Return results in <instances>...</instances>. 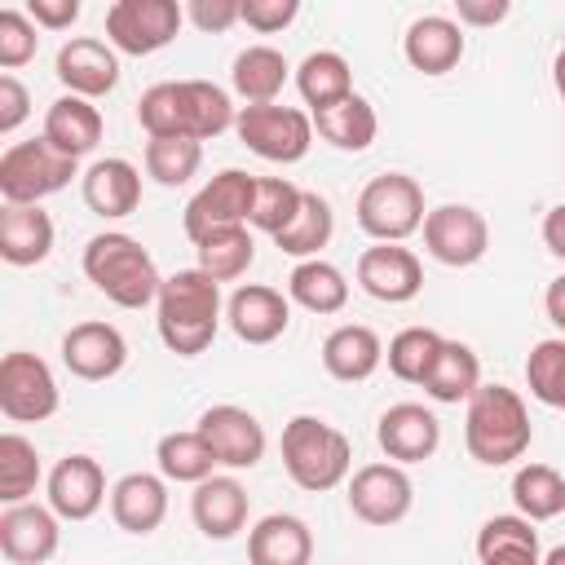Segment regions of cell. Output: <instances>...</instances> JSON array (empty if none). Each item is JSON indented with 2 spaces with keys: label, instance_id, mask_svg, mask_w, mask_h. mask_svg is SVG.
Segmentation results:
<instances>
[{
  "label": "cell",
  "instance_id": "cell-1",
  "mask_svg": "<svg viewBox=\"0 0 565 565\" xmlns=\"http://www.w3.org/2000/svg\"><path fill=\"white\" fill-rule=\"evenodd\" d=\"M238 110L230 93L212 79H163L150 84L137 102V124L150 137H190V141H212L225 128H234Z\"/></svg>",
  "mask_w": 565,
  "mask_h": 565
},
{
  "label": "cell",
  "instance_id": "cell-2",
  "mask_svg": "<svg viewBox=\"0 0 565 565\" xmlns=\"http://www.w3.org/2000/svg\"><path fill=\"white\" fill-rule=\"evenodd\" d=\"M154 327L168 353L199 358L221 331V282H212L203 269L168 274L154 300Z\"/></svg>",
  "mask_w": 565,
  "mask_h": 565
},
{
  "label": "cell",
  "instance_id": "cell-3",
  "mask_svg": "<svg viewBox=\"0 0 565 565\" xmlns=\"http://www.w3.org/2000/svg\"><path fill=\"white\" fill-rule=\"evenodd\" d=\"M534 441V424L530 411L521 402L516 388L508 384H481L468 397V415H463V446L477 463L486 468H503L516 463Z\"/></svg>",
  "mask_w": 565,
  "mask_h": 565
},
{
  "label": "cell",
  "instance_id": "cell-4",
  "mask_svg": "<svg viewBox=\"0 0 565 565\" xmlns=\"http://www.w3.org/2000/svg\"><path fill=\"white\" fill-rule=\"evenodd\" d=\"M88 282L119 309H146L150 300H159V269H154V256L132 238V234H119V230H106V234H93L84 243V256H79Z\"/></svg>",
  "mask_w": 565,
  "mask_h": 565
},
{
  "label": "cell",
  "instance_id": "cell-5",
  "mask_svg": "<svg viewBox=\"0 0 565 565\" xmlns=\"http://www.w3.org/2000/svg\"><path fill=\"white\" fill-rule=\"evenodd\" d=\"M278 446H282V468H287V477H291L300 490H309V494L335 490V486L349 477V468H353V446H349V437H344L335 424L318 419V415H296V419H287Z\"/></svg>",
  "mask_w": 565,
  "mask_h": 565
},
{
  "label": "cell",
  "instance_id": "cell-6",
  "mask_svg": "<svg viewBox=\"0 0 565 565\" xmlns=\"http://www.w3.org/2000/svg\"><path fill=\"white\" fill-rule=\"evenodd\" d=\"M424 190L406 172H380L358 194V225L375 243H402L424 230Z\"/></svg>",
  "mask_w": 565,
  "mask_h": 565
},
{
  "label": "cell",
  "instance_id": "cell-7",
  "mask_svg": "<svg viewBox=\"0 0 565 565\" xmlns=\"http://www.w3.org/2000/svg\"><path fill=\"white\" fill-rule=\"evenodd\" d=\"M75 159H66L62 150H53L44 137L31 141H13L0 154V199L4 203H40L57 190L71 185L75 177Z\"/></svg>",
  "mask_w": 565,
  "mask_h": 565
},
{
  "label": "cell",
  "instance_id": "cell-8",
  "mask_svg": "<svg viewBox=\"0 0 565 565\" xmlns=\"http://www.w3.org/2000/svg\"><path fill=\"white\" fill-rule=\"evenodd\" d=\"M234 132L238 141L269 159V163H300L313 146V115L296 110V106H238V119H234Z\"/></svg>",
  "mask_w": 565,
  "mask_h": 565
},
{
  "label": "cell",
  "instance_id": "cell-9",
  "mask_svg": "<svg viewBox=\"0 0 565 565\" xmlns=\"http://www.w3.org/2000/svg\"><path fill=\"white\" fill-rule=\"evenodd\" d=\"M185 9L177 0H115L106 9V44L128 57H150L177 40Z\"/></svg>",
  "mask_w": 565,
  "mask_h": 565
},
{
  "label": "cell",
  "instance_id": "cell-10",
  "mask_svg": "<svg viewBox=\"0 0 565 565\" xmlns=\"http://www.w3.org/2000/svg\"><path fill=\"white\" fill-rule=\"evenodd\" d=\"M252 194H256V177L243 172V168H225L216 172L181 212V225H185V238L190 243H203L221 230H234V225H247L252 216Z\"/></svg>",
  "mask_w": 565,
  "mask_h": 565
},
{
  "label": "cell",
  "instance_id": "cell-11",
  "mask_svg": "<svg viewBox=\"0 0 565 565\" xmlns=\"http://www.w3.org/2000/svg\"><path fill=\"white\" fill-rule=\"evenodd\" d=\"M57 380H53V366L35 353H4L0 358V411L4 419L13 424H40L49 415H57Z\"/></svg>",
  "mask_w": 565,
  "mask_h": 565
},
{
  "label": "cell",
  "instance_id": "cell-12",
  "mask_svg": "<svg viewBox=\"0 0 565 565\" xmlns=\"http://www.w3.org/2000/svg\"><path fill=\"white\" fill-rule=\"evenodd\" d=\"M424 252L437 265L468 269L490 252V225L468 203H441L424 216Z\"/></svg>",
  "mask_w": 565,
  "mask_h": 565
},
{
  "label": "cell",
  "instance_id": "cell-13",
  "mask_svg": "<svg viewBox=\"0 0 565 565\" xmlns=\"http://www.w3.org/2000/svg\"><path fill=\"white\" fill-rule=\"evenodd\" d=\"M194 428H199V437L207 441V450L216 455L221 468L243 472V468H256L265 459V428H260V419L252 411L234 406V402L207 406Z\"/></svg>",
  "mask_w": 565,
  "mask_h": 565
},
{
  "label": "cell",
  "instance_id": "cell-14",
  "mask_svg": "<svg viewBox=\"0 0 565 565\" xmlns=\"http://www.w3.org/2000/svg\"><path fill=\"white\" fill-rule=\"evenodd\" d=\"M415 503V486L402 463H366L349 477V512L366 525H397Z\"/></svg>",
  "mask_w": 565,
  "mask_h": 565
},
{
  "label": "cell",
  "instance_id": "cell-15",
  "mask_svg": "<svg viewBox=\"0 0 565 565\" xmlns=\"http://www.w3.org/2000/svg\"><path fill=\"white\" fill-rule=\"evenodd\" d=\"M358 287L380 305H406L424 291V265L402 243H375L358 256Z\"/></svg>",
  "mask_w": 565,
  "mask_h": 565
},
{
  "label": "cell",
  "instance_id": "cell-16",
  "mask_svg": "<svg viewBox=\"0 0 565 565\" xmlns=\"http://www.w3.org/2000/svg\"><path fill=\"white\" fill-rule=\"evenodd\" d=\"M62 362H66V371L75 375V380H88V384H97V380H110V375H119L124 371V362H128V340H124V331L119 327H110V322H75L66 335H62Z\"/></svg>",
  "mask_w": 565,
  "mask_h": 565
},
{
  "label": "cell",
  "instance_id": "cell-17",
  "mask_svg": "<svg viewBox=\"0 0 565 565\" xmlns=\"http://www.w3.org/2000/svg\"><path fill=\"white\" fill-rule=\"evenodd\" d=\"M375 441H380V450L388 455V463H424V459H433L437 455V446H441V424H437V415L428 411V406H419V402H397V406H388L384 415H380V424H375Z\"/></svg>",
  "mask_w": 565,
  "mask_h": 565
},
{
  "label": "cell",
  "instance_id": "cell-18",
  "mask_svg": "<svg viewBox=\"0 0 565 565\" xmlns=\"http://www.w3.org/2000/svg\"><path fill=\"white\" fill-rule=\"evenodd\" d=\"M225 322L243 344H274L291 327V300L278 287L243 282L225 300Z\"/></svg>",
  "mask_w": 565,
  "mask_h": 565
},
{
  "label": "cell",
  "instance_id": "cell-19",
  "mask_svg": "<svg viewBox=\"0 0 565 565\" xmlns=\"http://www.w3.org/2000/svg\"><path fill=\"white\" fill-rule=\"evenodd\" d=\"M57 512L40 508V503H13L0 512V552L13 565H44L57 556L62 530H57Z\"/></svg>",
  "mask_w": 565,
  "mask_h": 565
},
{
  "label": "cell",
  "instance_id": "cell-20",
  "mask_svg": "<svg viewBox=\"0 0 565 565\" xmlns=\"http://www.w3.org/2000/svg\"><path fill=\"white\" fill-rule=\"evenodd\" d=\"M53 71H57V79H62L66 93L88 97V102L106 97V93L119 84V57H115V49H110L106 40H97V35H75V40H66V44L57 49Z\"/></svg>",
  "mask_w": 565,
  "mask_h": 565
},
{
  "label": "cell",
  "instance_id": "cell-21",
  "mask_svg": "<svg viewBox=\"0 0 565 565\" xmlns=\"http://www.w3.org/2000/svg\"><path fill=\"white\" fill-rule=\"evenodd\" d=\"M106 503V472L93 455H66L49 472V508L62 521H88Z\"/></svg>",
  "mask_w": 565,
  "mask_h": 565
},
{
  "label": "cell",
  "instance_id": "cell-22",
  "mask_svg": "<svg viewBox=\"0 0 565 565\" xmlns=\"http://www.w3.org/2000/svg\"><path fill=\"white\" fill-rule=\"evenodd\" d=\"M463 49H468L463 26L455 18H446V13H424L402 35V53H406V62L419 75H446V71H455L459 57H463Z\"/></svg>",
  "mask_w": 565,
  "mask_h": 565
},
{
  "label": "cell",
  "instance_id": "cell-23",
  "mask_svg": "<svg viewBox=\"0 0 565 565\" xmlns=\"http://www.w3.org/2000/svg\"><path fill=\"white\" fill-rule=\"evenodd\" d=\"M79 194L88 203V212L106 216V221H119V216H132L137 203H141V172L137 163L110 154V159H97L88 163V172L79 177Z\"/></svg>",
  "mask_w": 565,
  "mask_h": 565
},
{
  "label": "cell",
  "instance_id": "cell-24",
  "mask_svg": "<svg viewBox=\"0 0 565 565\" xmlns=\"http://www.w3.org/2000/svg\"><path fill=\"white\" fill-rule=\"evenodd\" d=\"M110 516L124 534H154L168 516V481L154 472H128L110 486Z\"/></svg>",
  "mask_w": 565,
  "mask_h": 565
},
{
  "label": "cell",
  "instance_id": "cell-25",
  "mask_svg": "<svg viewBox=\"0 0 565 565\" xmlns=\"http://www.w3.org/2000/svg\"><path fill=\"white\" fill-rule=\"evenodd\" d=\"M190 516H194L203 539L225 543V539L243 534V525H247V490H243V481L238 477L199 481L194 494H190Z\"/></svg>",
  "mask_w": 565,
  "mask_h": 565
},
{
  "label": "cell",
  "instance_id": "cell-26",
  "mask_svg": "<svg viewBox=\"0 0 565 565\" xmlns=\"http://www.w3.org/2000/svg\"><path fill=\"white\" fill-rule=\"evenodd\" d=\"M102 110L88 102V97H75V93H62L49 110H44V141L53 146V150H62L66 159H84V154H93L97 150V141H102Z\"/></svg>",
  "mask_w": 565,
  "mask_h": 565
},
{
  "label": "cell",
  "instance_id": "cell-27",
  "mask_svg": "<svg viewBox=\"0 0 565 565\" xmlns=\"http://www.w3.org/2000/svg\"><path fill=\"white\" fill-rule=\"evenodd\" d=\"M53 252V216L40 203H4L0 207V256L18 269L49 260Z\"/></svg>",
  "mask_w": 565,
  "mask_h": 565
},
{
  "label": "cell",
  "instance_id": "cell-28",
  "mask_svg": "<svg viewBox=\"0 0 565 565\" xmlns=\"http://www.w3.org/2000/svg\"><path fill=\"white\" fill-rule=\"evenodd\" d=\"M247 561L252 565H309L313 534L291 512H269L247 530Z\"/></svg>",
  "mask_w": 565,
  "mask_h": 565
},
{
  "label": "cell",
  "instance_id": "cell-29",
  "mask_svg": "<svg viewBox=\"0 0 565 565\" xmlns=\"http://www.w3.org/2000/svg\"><path fill=\"white\" fill-rule=\"evenodd\" d=\"M380 362H384V344H380V335H375L371 327H362V322H344V327H335V331L322 340V366H327V375L340 380V384H362V380H371V375L380 371Z\"/></svg>",
  "mask_w": 565,
  "mask_h": 565
},
{
  "label": "cell",
  "instance_id": "cell-30",
  "mask_svg": "<svg viewBox=\"0 0 565 565\" xmlns=\"http://www.w3.org/2000/svg\"><path fill=\"white\" fill-rule=\"evenodd\" d=\"M287 79H291V66H287V57H282L278 49H269V44H247V49L234 57V66H230V84H234V93H238L247 106H269V102H278V93L287 88Z\"/></svg>",
  "mask_w": 565,
  "mask_h": 565
},
{
  "label": "cell",
  "instance_id": "cell-31",
  "mask_svg": "<svg viewBox=\"0 0 565 565\" xmlns=\"http://www.w3.org/2000/svg\"><path fill=\"white\" fill-rule=\"evenodd\" d=\"M477 561L481 565H543L539 552V530L521 512L512 516H490L477 530Z\"/></svg>",
  "mask_w": 565,
  "mask_h": 565
},
{
  "label": "cell",
  "instance_id": "cell-32",
  "mask_svg": "<svg viewBox=\"0 0 565 565\" xmlns=\"http://www.w3.org/2000/svg\"><path fill=\"white\" fill-rule=\"evenodd\" d=\"M313 132L327 146L344 150V154H362L375 141L380 119H375V106L362 93H353V97H344V102H335L327 110H313Z\"/></svg>",
  "mask_w": 565,
  "mask_h": 565
},
{
  "label": "cell",
  "instance_id": "cell-33",
  "mask_svg": "<svg viewBox=\"0 0 565 565\" xmlns=\"http://www.w3.org/2000/svg\"><path fill=\"white\" fill-rule=\"evenodd\" d=\"M477 388H481V358L463 340H446L437 362H433V371H428V380H424V393L433 402H441V406H459Z\"/></svg>",
  "mask_w": 565,
  "mask_h": 565
},
{
  "label": "cell",
  "instance_id": "cell-34",
  "mask_svg": "<svg viewBox=\"0 0 565 565\" xmlns=\"http://www.w3.org/2000/svg\"><path fill=\"white\" fill-rule=\"evenodd\" d=\"M287 300L300 305V309H309V313H340L349 305V282H344V274L331 260L313 256V260H300L291 269Z\"/></svg>",
  "mask_w": 565,
  "mask_h": 565
},
{
  "label": "cell",
  "instance_id": "cell-35",
  "mask_svg": "<svg viewBox=\"0 0 565 565\" xmlns=\"http://www.w3.org/2000/svg\"><path fill=\"white\" fill-rule=\"evenodd\" d=\"M296 88L309 110H327V106L353 97V71L335 49H318L296 66Z\"/></svg>",
  "mask_w": 565,
  "mask_h": 565
},
{
  "label": "cell",
  "instance_id": "cell-36",
  "mask_svg": "<svg viewBox=\"0 0 565 565\" xmlns=\"http://www.w3.org/2000/svg\"><path fill=\"white\" fill-rule=\"evenodd\" d=\"M154 459H159V477L177 481V486H199V481L216 477V468H221L216 455L207 450V441L199 437V428L163 433L154 446Z\"/></svg>",
  "mask_w": 565,
  "mask_h": 565
},
{
  "label": "cell",
  "instance_id": "cell-37",
  "mask_svg": "<svg viewBox=\"0 0 565 565\" xmlns=\"http://www.w3.org/2000/svg\"><path fill=\"white\" fill-rule=\"evenodd\" d=\"M331 234H335V212H331V203H327L318 190H305V203H300L296 221H291L282 234H274V247L287 252V256H296V260H313V256L331 243Z\"/></svg>",
  "mask_w": 565,
  "mask_h": 565
},
{
  "label": "cell",
  "instance_id": "cell-38",
  "mask_svg": "<svg viewBox=\"0 0 565 565\" xmlns=\"http://www.w3.org/2000/svg\"><path fill=\"white\" fill-rule=\"evenodd\" d=\"M512 503L525 521H552L565 512V477L552 463H521L512 477Z\"/></svg>",
  "mask_w": 565,
  "mask_h": 565
},
{
  "label": "cell",
  "instance_id": "cell-39",
  "mask_svg": "<svg viewBox=\"0 0 565 565\" xmlns=\"http://www.w3.org/2000/svg\"><path fill=\"white\" fill-rule=\"evenodd\" d=\"M194 252H199V265L194 269H203L212 282H234V278H243L252 269L256 238L247 234V225H234V230H221V234L194 243Z\"/></svg>",
  "mask_w": 565,
  "mask_h": 565
},
{
  "label": "cell",
  "instance_id": "cell-40",
  "mask_svg": "<svg viewBox=\"0 0 565 565\" xmlns=\"http://www.w3.org/2000/svg\"><path fill=\"white\" fill-rule=\"evenodd\" d=\"M44 468H40V450L35 441H26L22 433H0V503H26L40 486Z\"/></svg>",
  "mask_w": 565,
  "mask_h": 565
},
{
  "label": "cell",
  "instance_id": "cell-41",
  "mask_svg": "<svg viewBox=\"0 0 565 565\" xmlns=\"http://www.w3.org/2000/svg\"><path fill=\"white\" fill-rule=\"evenodd\" d=\"M199 163H203V141H190V137H150L146 141V177L159 181L163 190L194 181Z\"/></svg>",
  "mask_w": 565,
  "mask_h": 565
},
{
  "label": "cell",
  "instance_id": "cell-42",
  "mask_svg": "<svg viewBox=\"0 0 565 565\" xmlns=\"http://www.w3.org/2000/svg\"><path fill=\"white\" fill-rule=\"evenodd\" d=\"M441 344H446V335H437L433 327H406V331H397V335L388 340V349H384L388 371H393L402 384H424L428 371H433V362H437V353H441Z\"/></svg>",
  "mask_w": 565,
  "mask_h": 565
},
{
  "label": "cell",
  "instance_id": "cell-43",
  "mask_svg": "<svg viewBox=\"0 0 565 565\" xmlns=\"http://www.w3.org/2000/svg\"><path fill=\"white\" fill-rule=\"evenodd\" d=\"M300 203H305V190L296 185V181H287V177H256V194H252V216H247V225H256L260 234H282L291 221H296V212H300Z\"/></svg>",
  "mask_w": 565,
  "mask_h": 565
},
{
  "label": "cell",
  "instance_id": "cell-44",
  "mask_svg": "<svg viewBox=\"0 0 565 565\" xmlns=\"http://www.w3.org/2000/svg\"><path fill=\"white\" fill-rule=\"evenodd\" d=\"M525 384H530V397L552 406V411H565V335H552V340H539L525 358Z\"/></svg>",
  "mask_w": 565,
  "mask_h": 565
},
{
  "label": "cell",
  "instance_id": "cell-45",
  "mask_svg": "<svg viewBox=\"0 0 565 565\" xmlns=\"http://www.w3.org/2000/svg\"><path fill=\"white\" fill-rule=\"evenodd\" d=\"M40 49V26L31 22L26 9H0V66L18 71L35 57Z\"/></svg>",
  "mask_w": 565,
  "mask_h": 565
},
{
  "label": "cell",
  "instance_id": "cell-46",
  "mask_svg": "<svg viewBox=\"0 0 565 565\" xmlns=\"http://www.w3.org/2000/svg\"><path fill=\"white\" fill-rule=\"evenodd\" d=\"M300 13V0H247L243 4V22L260 35H274L282 26H291Z\"/></svg>",
  "mask_w": 565,
  "mask_h": 565
},
{
  "label": "cell",
  "instance_id": "cell-47",
  "mask_svg": "<svg viewBox=\"0 0 565 565\" xmlns=\"http://www.w3.org/2000/svg\"><path fill=\"white\" fill-rule=\"evenodd\" d=\"M185 18H190L199 31L221 35V31H230L234 22H243V4H238V0H190V4H185Z\"/></svg>",
  "mask_w": 565,
  "mask_h": 565
},
{
  "label": "cell",
  "instance_id": "cell-48",
  "mask_svg": "<svg viewBox=\"0 0 565 565\" xmlns=\"http://www.w3.org/2000/svg\"><path fill=\"white\" fill-rule=\"evenodd\" d=\"M31 115V93L18 75H0V132H18L22 119Z\"/></svg>",
  "mask_w": 565,
  "mask_h": 565
},
{
  "label": "cell",
  "instance_id": "cell-49",
  "mask_svg": "<svg viewBox=\"0 0 565 565\" xmlns=\"http://www.w3.org/2000/svg\"><path fill=\"white\" fill-rule=\"evenodd\" d=\"M26 13L44 31H66L79 18V0H26Z\"/></svg>",
  "mask_w": 565,
  "mask_h": 565
},
{
  "label": "cell",
  "instance_id": "cell-50",
  "mask_svg": "<svg viewBox=\"0 0 565 565\" xmlns=\"http://www.w3.org/2000/svg\"><path fill=\"white\" fill-rule=\"evenodd\" d=\"M455 13H459V26H494L512 13L508 0H455Z\"/></svg>",
  "mask_w": 565,
  "mask_h": 565
},
{
  "label": "cell",
  "instance_id": "cell-51",
  "mask_svg": "<svg viewBox=\"0 0 565 565\" xmlns=\"http://www.w3.org/2000/svg\"><path fill=\"white\" fill-rule=\"evenodd\" d=\"M543 243L556 260H565V203H556L547 216H543Z\"/></svg>",
  "mask_w": 565,
  "mask_h": 565
},
{
  "label": "cell",
  "instance_id": "cell-52",
  "mask_svg": "<svg viewBox=\"0 0 565 565\" xmlns=\"http://www.w3.org/2000/svg\"><path fill=\"white\" fill-rule=\"evenodd\" d=\"M543 309H547L552 327H556V331L565 335V274L547 282V291H543Z\"/></svg>",
  "mask_w": 565,
  "mask_h": 565
},
{
  "label": "cell",
  "instance_id": "cell-53",
  "mask_svg": "<svg viewBox=\"0 0 565 565\" xmlns=\"http://www.w3.org/2000/svg\"><path fill=\"white\" fill-rule=\"evenodd\" d=\"M552 84H556V93H561V102H565V49H561L556 62H552Z\"/></svg>",
  "mask_w": 565,
  "mask_h": 565
},
{
  "label": "cell",
  "instance_id": "cell-54",
  "mask_svg": "<svg viewBox=\"0 0 565 565\" xmlns=\"http://www.w3.org/2000/svg\"><path fill=\"white\" fill-rule=\"evenodd\" d=\"M543 565H565V543H561V547H552V552L543 556Z\"/></svg>",
  "mask_w": 565,
  "mask_h": 565
}]
</instances>
